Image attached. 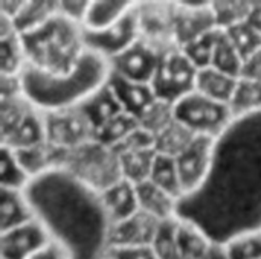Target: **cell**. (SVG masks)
Returning a JSON list of instances; mask_svg holds the SVG:
<instances>
[{
	"instance_id": "6da1fadb",
	"label": "cell",
	"mask_w": 261,
	"mask_h": 259,
	"mask_svg": "<svg viewBox=\"0 0 261 259\" xmlns=\"http://www.w3.org/2000/svg\"><path fill=\"white\" fill-rule=\"evenodd\" d=\"M177 217L222 244L261 229V110L236 118L217 139L205 185L179 202Z\"/></svg>"
},
{
	"instance_id": "7a4b0ae2",
	"label": "cell",
	"mask_w": 261,
	"mask_h": 259,
	"mask_svg": "<svg viewBox=\"0 0 261 259\" xmlns=\"http://www.w3.org/2000/svg\"><path fill=\"white\" fill-rule=\"evenodd\" d=\"M24 191L35 218L69 259H102L109 255L113 223L99 191L66 169L32 179Z\"/></svg>"
},
{
	"instance_id": "3957f363",
	"label": "cell",
	"mask_w": 261,
	"mask_h": 259,
	"mask_svg": "<svg viewBox=\"0 0 261 259\" xmlns=\"http://www.w3.org/2000/svg\"><path fill=\"white\" fill-rule=\"evenodd\" d=\"M109 73V61L87 50L67 75H47L26 67L20 78L24 96L40 110L49 111L78 105L107 81Z\"/></svg>"
},
{
	"instance_id": "277c9868",
	"label": "cell",
	"mask_w": 261,
	"mask_h": 259,
	"mask_svg": "<svg viewBox=\"0 0 261 259\" xmlns=\"http://www.w3.org/2000/svg\"><path fill=\"white\" fill-rule=\"evenodd\" d=\"M28 67L47 75L73 72L86 55L83 24L60 11L37 29L21 34Z\"/></svg>"
},
{
	"instance_id": "5b68a950",
	"label": "cell",
	"mask_w": 261,
	"mask_h": 259,
	"mask_svg": "<svg viewBox=\"0 0 261 259\" xmlns=\"http://www.w3.org/2000/svg\"><path fill=\"white\" fill-rule=\"evenodd\" d=\"M174 118L196 136L219 139L234 122L236 114L229 104L214 101L194 90L173 105Z\"/></svg>"
},
{
	"instance_id": "8992f818",
	"label": "cell",
	"mask_w": 261,
	"mask_h": 259,
	"mask_svg": "<svg viewBox=\"0 0 261 259\" xmlns=\"http://www.w3.org/2000/svg\"><path fill=\"white\" fill-rule=\"evenodd\" d=\"M63 169L72 172L99 192L122 179L118 154L96 140H90L86 145L69 151Z\"/></svg>"
},
{
	"instance_id": "52a82bcc",
	"label": "cell",
	"mask_w": 261,
	"mask_h": 259,
	"mask_svg": "<svg viewBox=\"0 0 261 259\" xmlns=\"http://www.w3.org/2000/svg\"><path fill=\"white\" fill-rule=\"evenodd\" d=\"M197 72L199 69L185 52L174 46L164 50L151 87L158 99L174 105L179 99L196 90Z\"/></svg>"
},
{
	"instance_id": "ba28073f",
	"label": "cell",
	"mask_w": 261,
	"mask_h": 259,
	"mask_svg": "<svg viewBox=\"0 0 261 259\" xmlns=\"http://www.w3.org/2000/svg\"><path fill=\"white\" fill-rule=\"evenodd\" d=\"M139 38L141 27L136 11V2L124 17H121L118 21L104 29L90 31L83 27V40L86 50L99 55L106 61H110L116 55L122 53Z\"/></svg>"
},
{
	"instance_id": "9c48e42d",
	"label": "cell",
	"mask_w": 261,
	"mask_h": 259,
	"mask_svg": "<svg viewBox=\"0 0 261 259\" xmlns=\"http://www.w3.org/2000/svg\"><path fill=\"white\" fill-rule=\"evenodd\" d=\"M44 124L46 142L57 148L72 151L95 140L93 127L76 105L44 111Z\"/></svg>"
},
{
	"instance_id": "30bf717a",
	"label": "cell",
	"mask_w": 261,
	"mask_h": 259,
	"mask_svg": "<svg viewBox=\"0 0 261 259\" xmlns=\"http://www.w3.org/2000/svg\"><path fill=\"white\" fill-rule=\"evenodd\" d=\"M216 142L217 139L214 137L196 136L193 142L176 157L184 198L197 192L205 185L214 162Z\"/></svg>"
},
{
	"instance_id": "8fae6325",
	"label": "cell",
	"mask_w": 261,
	"mask_h": 259,
	"mask_svg": "<svg viewBox=\"0 0 261 259\" xmlns=\"http://www.w3.org/2000/svg\"><path fill=\"white\" fill-rule=\"evenodd\" d=\"M164 50L158 49L142 37L125 49L122 53L116 55L109 61L110 72L118 73L127 79L151 84L156 70L159 67Z\"/></svg>"
},
{
	"instance_id": "7c38bea8",
	"label": "cell",
	"mask_w": 261,
	"mask_h": 259,
	"mask_svg": "<svg viewBox=\"0 0 261 259\" xmlns=\"http://www.w3.org/2000/svg\"><path fill=\"white\" fill-rule=\"evenodd\" d=\"M141 37L161 50L177 46L174 41V3L136 2ZM179 47V46H177Z\"/></svg>"
},
{
	"instance_id": "4fadbf2b",
	"label": "cell",
	"mask_w": 261,
	"mask_h": 259,
	"mask_svg": "<svg viewBox=\"0 0 261 259\" xmlns=\"http://www.w3.org/2000/svg\"><path fill=\"white\" fill-rule=\"evenodd\" d=\"M174 41L184 47L217 29L213 2H174Z\"/></svg>"
},
{
	"instance_id": "5bb4252c",
	"label": "cell",
	"mask_w": 261,
	"mask_h": 259,
	"mask_svg": "<svg viewBox=\"0 0 261 259\" xmlns=\"http://www.w3.org/2000/svg\"><path fill=\"white\" fill-rule=\"evenodd\" d=\"M50 241L46 227L34 218L24 224L2 232L0 256L2 259H29Z\"/></svg>"
},
{
	"instance_id": "9a60e30c",
	"label": "cell",
	"mask_w": 261,
	"mask_h": 259,
	"mask_svg": "<svg viewBox=\"0 0 261 259\" xmlns=\"http://www.w3.org/2000/svg\"><path fill=\"white\" fill-rule=\"evenodd\" d=\"M161 221L139 211L133 217L115 223L110 232V249L153 244Z\"/></svg>"
},
{
	"instance_id": "2e32d148",
	"label": "cell",
	"mask_w": 261,
	"mask_h": 259,
	"mask_svg": "<svg viewBox=\"0 0 261 259\" xmlns=\"http://www.w3.org/2000/svg\"><path fill=\"white\" fill-rule=\"evenodd\" d=\"M107 84L115 93L124 111L135 116L136 119H139L158 101L151 84L136 82L113 72L109 73Z\"/></svg>"
},
{
	"instance_id": "e0dca14e",
	"label": "cell",
	"mask_w": 261,
	"mask_h": 259,
	"mask_svg": "<svg viewBox=\"0 0 261 259\" xmlns=\"http://www.w3.org/2000/svg\"><path fill=\"white\" fill-rule=\"evenodd\" d=\"M28 67L21 35L6 15H0V75L21 76Z\"/></svg>"
},
{
	"instance_id": "ac0fdd59",
	"label": "cell",
	"mask_w": 261,
	"mask_h": 259,
	"mask_svg": "<svg viewBox=\"0 0 261 259\" xmlns=\"http://www.w3.org/2000/svg\"><path fill=\"white\" fill-rule=\"evenodd\" d=\"M99 194L102 205L113 224L127 220L139 212L138 188L135 183L125 179H119Z\"/></svg>"
},
{
	"instance_id": "d6986e66",
	"label": "cell",
	"mask_w": 261,
	"mask_h": 259,
	"mask_svg": "<svg viewBox=\"0 0 261 259\" xmlns=\"http://www.w3.org/2000/svg\"><path fill=\"white\" fill-rule=\"evenodd\" d=\"M46 142V124L44 111L40 110L35 104L26 111L17 127L2 139V145L12 150L31 148Z\"/></svg>"
},
{
	"instance_id": "ffe728a7",
	"label": "cell",
	"mask_w": 261,
	"mask_h": 259,
	"mask_svg": "<svg viewBox=\"0 0 261 259\" xmlns=\"http://www.w3.org/2000/svg\"><path fill=\"white\" fill-rule=\"evenodd\" d=\"M76 107L81 110V113L86 116V119L90 122L95 131L99 127H102L106 122H109L110 119H113L115 116L124 111L115 93L109 87L107 81L101 87H98L95 92H92Z\"/></svg>"
},
{
	"instance_id": "44dd1931",
	"label": "cell",
	"mask_w": 261,
	"mask_h": 259,
	"mask_svg": "<svg viewBox=\"0 0 261 259\" xmlns=\"http://www.w3.org/2000/svg\"><path fill=\"white\" fill-rule=\"evenodd\" d=\"M174 238L179 259H203L214 243L202 227L182 217L174 221Z\"/></svg>"
},
{
	"instance_id": "7402d4cb",
	"label": "cell",
	"mask_w": 261,
	"mask_h": 259,
	"mask_svg": "<svg viewBox=\"0 0 261 259\" xmlns=\"http://www.w3.org/2000/svg\"><path fill=\"white\" fill-rule=\"evenodd\" d=\"M136 188H138L139 211L151 215L161 223L170 221L177 217L179 200L174 198L171 194L156 186L150 180L136 185Z\"/></svg>"
},
{
	"instance_id": "603a6c76",
	"label": "cell",
	"mask_w": 261,
	"mask_h": 259,
	"mask_svg": "<svg viewBox=\"0 0 261 259\" xmlns=\"http://www.w3.org/2000/svg\"><path fill=\"white\" fill-rule=\"evenodd\" d=\"M239 82L240 78L210 66L205 69H199L196 78V90L214 101L231 105L237 93Z\"/></svg>"
},
{
	"instance_id": "cb8c5ba5",
	"label": "cell",
	"mask_w": 261,
	"mask_h": 259,
	"mask_svg": "<svg viewBox=\"0 0 261 259\" xmlns=\"http://www.w3.org/2000/svg\"><path fill=\"white\" fill-rule=\"evenodd\" d=\"M26 191L0 188V232H6L34 220Z\"/></svg>"
},
{
	"instance_id": "d4e9b609",
	"label": "cell",
	"mask_w": 261,
	"mask_h": 259,
	"mask_svg": "<svg viewBox=\"0 0 261 259\" xmlns=\"http://www.w3.org/2000/svg\"><path fill=\"white\" fill-rule=\"evenodd\" d=\"M135 2L127 0H99V2H90L87 8L86 18L83 21L84 29L98 31L104 29L115 21H118L121 17H124Z\"/></svg>"
},
{
	"instance_id": "484cf974",
	"label": "cell",
	"mask_w": 261,
	"mask_h": 259,
	"mask_svg": "<svg viewBox=\"0 0 261 259\" xmlns=\"http://www.w3.org/2000/svg\"><path fill=\"white\" fill-rule=\"evenodd\" d=\"M58 12V2H23L20 11L11 18L15 31L21 35L46 23Z\"/></svg>"
},
{
	"instance_id": "4316f807",
	"label": "cell",
	"mask_w": 261,
	"mask_h": 259,
	"mask_svg": "<svg viewBox=\"0 0 261 259\" xmlns=\"http://www.w3.org/2000/svg\"><path fill=\"white\" fill-rule=\"evenodd\" d=\"M245 64L246 63H245L243 56L240 55V52L237 50L234 43L229 40L226 32L223 29H219L211 66L225 73L242 78L243 72H245Z\"/></svg>"
},
{
	"instance_id": "83f0119b",
	"label": "cell",
	"mask_w": 261,
	"mask_h": 259,
	"mask_svg": "<svg viewBox=\"0 0 261 259\" xmlns=\"http://www.w3.org/2000/svg\"><path fill=\"white\" fill-rule=\"evenodd\" d=\"M194 137L196 134L174 118L161 133L154 136L156 151L176 159L193 142Z\"/></svg>"
},
{
	"instance_id": "f1b7e54d",
	"label": "cell",
	"mask_w": 261,
	"mask_h": 259,
	"mask_svg": "<svg viewBox=\"0 0 261 259\" xmlns=\"http://www.w3.org/2000/svg\"><path fill=\"white\" fill-rule=\"evenodd\" d=\"M139 127L141 125L135 116L122 111L95 131V140L113 150L128 136H132Z\"/></svg>"
},
{
	"instance_id": "f546056e",
	"label": "cell",
	"mask_w": 261,
	"mask_h": 259,
	"mask_svg": "<svg viewBox=\"0 0 261 259\" xmlns=\"http://www.w3.org/2000/svg\"><path fill=\"white\" fill-rule=\"evenodd\" d=\"M148 180L153 182L156 186L162 188L164 191H167L168 194H171L179 202L184 198L182 183H180L179 169L174 157L158 153Z\"/></svg>"
},
{
	"instance_id": "4dcf8cb0",
	"label": "cell",
	"mask_w": 261,
	"mask_h": 259,
	"mask_svg": "<svg viewBox=\"0 0 261 259\" xmlns=\"http://www.w3.org/2000/svg\"><path fill=\"white\" fill-rule=\"evenodd\" d=\"M0 151V188L24 191L32 179L18 162L14 150L2 145Z\"/></svg>"
},
{
	"instance_id": "1f68e13d",
	"label": "cell",
	"mask_w": 261,
	"mask_h": 259,
	"mask_svg": "<svg viewBox=\"0 0 261 259\" xmlns=\"http://www.w3.org/2000/svg\"><path fill=\"white\" fill-rule=\"evenodd\" d=\"M236 118L261 110V79L242 76L237 93L231 102Z\"/></svg>"
},
{
	"instance_id": "d6a6232c",
	"label": "cell",
	"mask_w": 261,
	"mask_h": 259,
	"mask_svg": "<svg viewBox=\"0 0 261 259\" xmlns=\"http://www.w3.org/2000/svg\"><path fill=\"white\" fill-rule=\"evenodd\" d=\"M229 40L234 43L245 63H248L252 56H255L261 50V32L249 21H242L232 27L223 29Z\"/></svg>"
},
{
	"instance_id": "836d02e7",
	"label": "cell",
	"mask_w": 261,
	"mask_h": 259,
	"mask_svg": "<svg viewBox=\"0 0 261 259\" xmlns=\"http://www.w3.org/2000/svg\"><path fill=\"white\" fill-rule=\"evenodd\" d=\"M223 246L231 259H261V229L242 232Z\"/></svg>"
},
{
	"instance_id": "e575fe53",
	"label": "cell",
	"mask_w": 261,
	"mask_h": 259,
	"mask_svg": "<svg viewBox=\"0 0 261 259\" xmlns=\"http://www.w3.org/2000/svg\"><path fill=\"white\" fill-rule=\"evenodd\" d=\"M217 27L228 29L249 20L252 5L249 2H213Z\"/></svg>"
},
{
	"instance_id": "d590c367",
	"label": "cell",
	"mask_w": 261,
	"mask_h": 259,
	"mask_svg": "<svg viewBox=\"0 0 261 259\" xmlns=\"http://www.w3.org/2000/svg\"><path fill=\"white\" fill-rule=\"evenodd\" d=\"M217 34H219V27L211 31L210 34L197 38L196 41L180 47L185 55L191 60V63L197 67V69H205L211 66L213 61V53H214V47H216V40H217Z\"/></svg>"
},
{
	"instance_id": "8d00e7d4",
	"label": "cell",
	"mask_w": 261,
	"mask_h": 259,
	"mask_svg": "<svg viewBox=\"0 0 261 259\" xmlns=\"http://www.w3.org/2000/svg\"><path fill=\"white\" fill-rule=\"evenodd\" d=\"M174 119V111H173V105L168 102H164L161 99H158L139 119V125L141 128H144L145 131H148L150 134H153V137L161 133L171 121Z\"/></svg>"
},
{
	"instance_id": "74e56055",
	"label": "cell",
	"mask_w": 261,
	"mask_h": 259,
	"mask_svg": "<svg viewBox=\"0 0 261 259\" xmlns=\"http://www.w3.org/2000/svg\"><path fill=\"white\" fill-rule=\"evenodd\" d=\"M176 218H173L170 221H164L161 224V227L156 234V238L151 244L159 259H179L177 249H176V238H174Z\"/></svg>"
},
{
	"instance_id": "f35d334b",
	"label": "cell",
	"mask_w": 261,
	"mask_h": 259,
	"mask_svg": "<svg viewBox=\"0 0 261 259\" xmlns=\"http://www.w3.org/2000/svg\"><path fill=\"white\" fill-rule=\"evenodd\" d=\"M109 253H112L116 259H159L151 244L116 247V249H110Z\"/></svg>"
},
{
	"instance_id": "ab89813d",
	"label": "cell",
	"mask_w": 261,
	"mask_h": 259,
	"mask_svg": "<svg viewBox=\"0 0 261 259\" xmlns=\"http://www.w3.org/2000/svg\"><path fill=\"white\" fill-rule=\"evenodd\" d=\"M90 2H58V11L64 17L83 24Z\"/></svg>"
},
{
	"instance_id": "60d3db41",
	"label": "cell",
	"mask_w": 261,
	"mask_h": 259,
	"mask_svg": "<svg viewBox=\"0 0 261 259\" xmlns=\"http://www.w3.org/2000/svg\"><path fill=\"white\" fill-rule=\"evenodd\" d=\"M29 259H69V256L63 250L61 246L50 241L49 244H46L43 249H40L37 253H34Z\"/></svg>"
},
{
	"instance_id": "b9f144b4",
	"label": "cell",
	"mask_w": 261,
	"mask_h": 259,
	"mask_svg": "<svg viewBox=\"0 0 261 259\" xmlns=\"http://www.w3.org/2000/svg\"><path fill=\"white\" fill-rule=\"evenodd\" d=\"M203 259H231L229 258V255H228V252H226V249H225V246L222 244V243H213V246H211V249L208 250V253L205 255V258Z\"/></svg>"
},
{
	"instance_id": "7bdbcfd3",
	"label": "cell",
	"mask_w": 261,
	"mask_h": 259,
	"mask_svg": "<svg viewBox=\"0 0 261 259\" xmlns=\"http://www.w3.org/2000/svg\"><path fill=\"white\" fill-rule=\"evenodd\" d=\"M102 259H116V258H115V256H113L112 253H109V255H106V256H104Z\"/></svg>"
}]
</instances>
